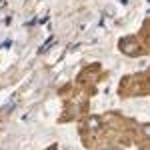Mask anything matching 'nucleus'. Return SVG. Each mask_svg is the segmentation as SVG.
I'll return each instance as SVG.
<instances>
[{
	"label": "nucleus",
	"mask_w": 150,
	"mask_h": 150,
	"mask_svg": "<svg viewBox=\"0 0 150 150\" xmlns=\"http://www.w3.org/2000/svg\"><path fill=\"white\" fill-rule=\"evenodd\" d=\"M14 108H16V98H12L10 102L6 104V108H4V112H6V114H8V112H12V110H14Z\"/></svg>",
	"instance_id": "obj_1"
},
{
	"label": "nucleus",
	"mask_w": 150,
	"mask_h": 150,
	"mask_svg": "<svg viewBox=\"0 0 150 150\" xmlns=\"http://www.w3.org/2000/svg\"><path fill=\"white\" fill-rule=\"evenodd\" d=\"M54 42H56V40H54V38H48V40H46V44H44V46L40 48V52H44V50H46L48 46H52V44H54Z\"/></svg>",
	"instance_id": "obj_2"
}]
</instances>
